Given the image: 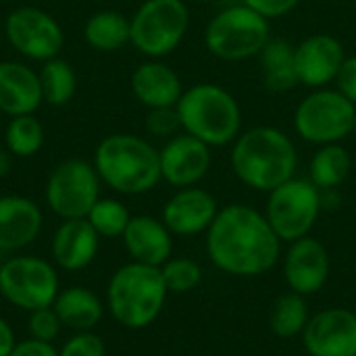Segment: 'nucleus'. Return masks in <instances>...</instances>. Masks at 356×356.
Wrapping results in <instances>:
<instances>
[{
    "mask_svg": "<svg viewBox=\"0 0 356 356\" xmlns=\"http://www.w3.org/2000/svg\"><path fill=\"white\" fill-rule=\"evenodd\" d=\"M207 257L225 275L261 277L282 261V240L263 211L250 204H227L219 209L207 229Z\"/></svg>",
    "mask_w": 356,
    "mask_h": 356,
    "instance_id": "nucleus-1",
    "label": "nucleus"
},
{
    "mask_svg": "<svg viewBox=\"0 0 356 356\" xmlns=\"http://www.w3.org/2000/svg\"><path fill=\"white\" fill-rule=\"evenodd\" d=\"M229 167L242 186L269 194L277 186L296 177L298 150L284 129L257 125L234 140Z\"/></svg>",
    "mask_w": 356,
    "mask_h": 356,
    "instance_id": "nucleus-2",
    "label": "nucleus"
},
{
    "mask_svg": "<svg viewBox=\"0 0 356 356\" xmlns=\"http://www.w3.org/2000/svg\"><path fill=\"white\" fill-rule=\"evenodd\" d=\"M92 165L100 181L121 196L148 194L163 181L159 148L136 134L121 131L102 138Z\"/></svg>",
    "mask_w": 356,
    "mask_h": 356,
    "instance_id": "nucleus-3",
    "label": "nucleus"
},
{
    "mask_svg": "<svg viewBox=\"0 0 356 356\" xmlns=\"http://www.w3.org/2000/svg\"><path fill=\"white\" fill-rule=\"evenodd\" d=\"M169 290L161 267L129 261L121 265L106 284L104 307L125 330H146L163 313Z\"/></svg>",
    "mask_w": 356,
    "mask_h": 356,
    "instance_id": "nucleus-4",
    "label": "nucleus"
},
{
    "mask_svg": "<svg viewBox=\"0 0 356 356\" xmlns=\"http://www.w3.org/2000/svg\"><path fill=\"white\" fill-rule=\"evenodd\" d=\"M181 131L211 148L234 144L242 134V108L236 96L219 83L202 81L184 90L177 102Z\"/></svg>",
    "mask_w": 356,
    "mask_h": 356,
    "instance_id": "nucleus-5",
    "label": "nucleus"
},
{
    "mask_svg": "<svg viewBox=\"0 0 356 356\" xmlns=\"http://www.w3.org/2000/svg\"><path fill=\"white\" fill-rule=\"evenodd\" d=\"M271 40L269 19L244 2L219 10L204 29L207 50L225 63L248 60L261 54Z\"/></svg>",
    "mask_w": 356,
    "mask_h": 356,
    "instance_id": "nucleus-6",
    "label": "nucleus"
},
{
    "mask_svg": "<svg viewBox=\"0 0 356 356\" xmlns=\"http://www.w3.org/2000/svg\"><path fill=\"white\" fill-rule=\"evenodd\" d=\"M190 29L186 0H144L129 17V44L146 58H165Z\"/></svg>",
    "mask_w": 356,
    "mask_h": 356,
    "instance_id": "nucleus-7",
    "label": "nucleus"
},
{
    "mask_svg": "<svg viewBox=\"0 0 356 356\" xmlns=\"http://www.w3.org/2000/svg\"><path fill=\"white\" fill-rule=\"evenodd\" d=\"M356 106L336 88H317L294 111V131L309 144H338L355 134Z\"/></svg>",
    "mask_w": 356,
    "mask_h": 356,
    "instance_id": "nucleus-8",
    "label": "nucleus"
},
{
    "mask_svg": "<svg viewBox=\"0 0 356 356\" xmlns=\"http://www.w3.org/2000/svg\"><path fill=\"white\" fill-rule=\"evenodd\" d=\"M323 211L321 190L305 177H292L267 194L265 217L282 242L311 236Z\"/></svg>",
    "mask_w": 356,
    "mask_h": 356,
    "instance_id": "nucleus-9",
    "label": "nucleus"
},
{
    "mask_svg": "<svg viewBox=\"0 0 356 356\" xmlns=\"http://www.w3.org/2000/svg\"><path fill=\"white\" fill-rule=\"evenodd\" d=\"M60 292L56 265L33 254H13L0 267V296L15 309L31 313L52 307Z\"/></svg>",
    "mask_w": 356,
    "mask_h": 356,
    "instance_id": "nucleus-10",
    "label": "nucleus"
},
{
    "mask_svg": "<svg viewBox=\"0 0 356 356\" xmlns=\"http://www.w3.org/2000/svg\"><path fill=\"white\" fill-rule=\"evenodd\" d=\"M100 177L86 159L58 163L46 179L44 198L48 209L60 219H86L100 198Z\"/></svg>",
    "mask_w": 356,
    "mask_h": 356,
    "instance_id": "nucleus-11",
    "label": "nucleus"
},
{
    "mask_svg": "<svg viewBox=\"0 0 356 356\" xmlns=\"http://www.w3.org/2000/svg\"><path fill=\"white\" fill-rule=\"evenodd\" d=\"M2 33L21 56L35 63L56 58L65 46L60 23L38 6H19L10 10L4 19Z\"/></svg>",
    "mask_w": 356,
    "mask_h": 356,
    "instance_id": "nucleus-12",
    "label": "nucleus"
},
{
    "mask_svg": "<svg viewBox=\"0 0 356 356\" xmlns=\"http://www.w3.org/2000/svg\"><path fill=\"white\" fill-rule=\"evenodd\" d=\"M282 273L290 292L307 298L321 292L332 273V259L325 244L313 236L290 242L286 252H282Z\"/></svg>",
    "mask_w": 356,
    "mask_h": 356,
    "instance_id": "nucleus-13",
    "label": "nucleus"
},
{
    "mask_svg": "<svg viewBox=\"0 0 356 356\" xmlns=\"http://www.w3.org/2000/svg\"><path fill=\"white\" fill-rule=\"evenodd\" d=\"M300 340L309 356H356L355 309L327 307L311 315Z\"/></svg>",
    "mask_w": 356,
    "mask_h": 356,
    "instance_id": "nucleus-14",
    "label": "nucleus"
},
{
    "mask_svg": "<svg viewBox=\"0 0 356 356\" xmlns=\"http://www.w3.org/2000/svg\"><path fill=\"white\" fill-rule=\"evenodd\" d=\"M159 159L163 181L175 190L198 186L213 165L211 146L186 131L165 140L163 148H159Z\"/></svg>",
    "mask_w": 356,
    "mask_h": 356,
    "instance_id": "nucleus-15",
    "label": "nucleus"
},
{
    "mask_svg": "<svg viewBox=\"0 0 356 356\" xmlns=\"http://www.w3.org/2000/svg\"><path fill=\"white\" fill-rule=\"evenodd\" d=\"M217 213V198L200 186H190L175 190V194L163 204L161 221L173 236L194 238L207 234Z\"/></svg>",
    "mask_w": 356,
    "mask_h": 356,
    "instance_id": "nucleus-16",
    "label": "nucleus"
},
{
    "mask_svg": "<svg viewBox=\"0 0 356 356\" xmlns=\"http://www.w3.org/2000/svg\"><path fill=\"white\" fill-rule=\"evenodd\" d=\"M298 83L317 90L336 81L342 63L346 60L344 44L332 33H313L294 46Z\"/></svg>",
    "mask_w": 356,
    "mask_h": 356,
    "instance_id": "nucleus-17",
    "label": "nucleus"
},
{
    "mask_svg": "<svg viewBox=\"0 0 356 356\" xmlns=\"http://www.w3.org/2000/svg\"><path fill=\"white\" fill-rule=\"evenodd\" d=\"M44 227L42 209L27 196H0V252L17 254L31 246Z\"/></svg>",
    "mask_w": 356,
    "mask_h": 356,
    "instance_id": "nucleus-18",
    "label": "nucleus"
},
{
    "mask_svg": "<svg viewBox=\"0 0 356 356\" xmlns=\"http://www.w3.org/2000/svg\"><path fill=\"white\" fill-rule=\"evenodd\" d=\"M100 250V236L88 219H65L52 234L50 254L52 263L63 271L88 269Z\"/></svg>",
    "mask_w": 356,
    "mask_h": 356,
    "instance_id": "nucleus-19",
    "label": "nucleus"
},
{
    "mask_svg": "<svg viewBox=\"0 0 356 356\" xmlns=\"http://www.w3.org/2000/svg\"><path fill=\"white\" fill-rule=\"evenodd\" d=\"M131 94L146 108L177 106L184 86L181 77L173 67L163 63V58H146L140 63L129 79Z\"/></svg>",
    "mask_w": 356,
    "mask_h": 356,
    "instance_id": "nucleus-20",
    "label": "nucleus"
},
{
    "mask_svg": "<svg viewBox=\"0 0 356 356\" xmlns=\"http://www.w3.org/2000/svg\"><path fill=\"white\" fill-rule=\"evenodd\" d=\"M44 104L40 75L21 60H0V113L33 115Z\"/></svg>",
    "mask_w": 356,
    "mask_h": 356,
    "instance_id": "nucleus-21",
    "label": "nucleus"
},
{
    "mask_svg": "<svg viewBox=\"0 0 356 356\" xmlns=\"http://www.w3.org/2000/svg\"><path fill=\"white\" fill-rule=\"evenodd\" d=\"M173 238L175 236L167 229V225L150 215L131 217L121 236L129 259L150 267H163L173 257Z\"/></svg>",
    "mask_w": 356,
    "mask_h": 356,
    "instance_id": "nucleus-22",
    "label": "nucleus"
},
{
    "mask_svg": "<svg viewBox=\"0 0 356 356\" xmlns=\"http://www.w3.org/2000/svg\"><path fill=\"white\" fill-rule=\"evenodd\" d=\"M52 309L56 311L63 327L73 332H94L106 311L98 294L83 286L60 288L52 302Z\"/></svg>",
    "mask_w": 356,
    "mask_h": 356,
    "instance_id": "nucleus-23",
    "label": "nucleus"
},
{
    "mask_svg": "<svg viewBox=\"0 0 356 356\" xmlns=\"http://www.w3.org/2000/svg\"><path fill=\"white\" fill-rule=\"evenodd\" d=\"M263 83L269 92L284 94L294 90L298 83L294 46L282 38H271L259 54Z\"/></svg>",
    "mask_w": 356,
    "mask_h": 356,
    "instance_id": "nucleus-24",
    "label": "nucleus"
},
{
    "mask_svg": "<svg viewBox=\"0 0 356 356\" xmlns=\"http://www.w3.org/2000/svg\"><path fill=\"white\" fill-rule=\"evenodd\" d=\"M353 171V156L350 152L338 144H325L315 150L309 163V179L321 190H338Z\"/></svg>",
    "mask_w": 356,
    "mask_h": 356,
    "instance_id": "nucleus-25",
    "label": "nucleus"
},
{
    "mask_svg": "<svg viewBox=\"0 0 356 356\" xmlns=\"http://www.w3.org/2000/svg\"><path fill=\"white\" fill-rule=\"evenodd\" d=\"M83 38L92 50L117 52L129 44V17L119 10H98L88 17Z\"/></svg>",
    "mask_w": 356,
    "mask_h": 356,
    "instance_id": "nucleus-26",
    "label": "nucleus"
},
{
    "mask_svg": "<svg viewBox=\"0 0 356 356\" xmlns=\"http://www.w3.org/2000/svg\"><path fill=\"white\" fill-rule=\"evenodd\" d=\"M311 315L313 313H311L307 296H300L288 290L273 300L271 313H269V327L277 338H284V340L298 338L302 336Z\"/></svg>",
    "mask_w": 356,
    "mask_h": 356,
    "instance_id": "nucleus-27",
    "label": "nucleus"
},
{
    "mask_svg": "<svg viewBox=\"0 0 356 356\" xmlns=\"http://www.w3.org/2000/svg\"><path fill=\"white\" fill-rule=\"evenodd\" d=\"M42 96L44 102L50 106H65L73 100L77 92V73L71 67L69 60L56 56L46 63H42V69L38 71Z\"/></svg>",
    "mask_w": 356,
    "mask_h": 356,
    "instance_id": "nucleus-28",
    "label": "nucleus"
},
{
    "mask_svg": "<svg viewBox=\"0 0 356 356\" xmlns=\"http://www.w3.org/2000/svg\"><path fill=\"white\" fill-rule=\"evenodd\" d=\"M46 140L44 125L33 115L10 117L4 127V146L15 159L35 156Z\"/></svg>",
    "mask_w": 356,
    "mask_h": 356,
    "instance_id": "nucleus-29",
    "label": "nucleus"
},
{
    "mask_svg": "<svg viewBox=\"0 0 356 356\" xmlns=\"http://www.w3.org/2000/svg\"><path fill=\"white\" fill-rule=\"evenodd\" d=\"M131 217L125 202L117 198H98L86 219L100 238H121Z\"/></svg>",
    "mask_w": 356,
    "mask_h": 356,
    "instance_id": "nucleus-30",
    "label": "nucleus"
},
{
    "mask_svg": "<svg viewBox=\"0 0 356 356\" xmlns=\"http://www.w3.org/2000/svg\"><path fill=\"white\" fill-rule=\"evenodd\" d=\"M161 275L169 294H188L202 282V267L188 257H171L163 267Z\"/></svg>",
    "mask_w": 356,
    "mask_h": 356,
    "instance_id": "nucleus-31",
    "label": "nucleus"
},
{
    "mask_svg": "<svg viewBox=\"0 0 356 356\" xmlns=\"http://www.w3.org/2000/svg\"><path fill=\"white\" fill-rule=\"evenodd\" d=\"M27 332H29V338H33V340L54 344V340L63 332V323H60V319L52 307H44V309H35L29 313Z\"/></svg>",
    "mask_w": 356,
    "mask_h": 356,
    "instance_id": "nucleus-32",
    "label": "nucleus"
},
{
    "mask_svg": "<svg viewBox=\"0 0 356 356\" xmlns=\"http://www.w3.org/2000/svg\"><path fill=\"white\" fill-rule=\"evenodd\" d=\"M144 127L150 136L169 140L177 134H181V121L175 106H163V108H148Z\"/></svg>",
    "mask_w": 356,
    "mask_h": 356,
    "instance_id": "nucleus-33",
    "label": "nucleus"
},
{
    "mask_svg": "<svg viewBox=\"0 0 356 356\" xmlns=\"http://www.w3.org/2000/svg\"><path fill=\"white\" fill-rule=\"evenodd\" d=\"M58 356H106V346L94 332H75L58 348Z\"/></svg>",
    "mask_w": 356,
    "mask_h": 356,
    "instance_id": "nucleus-34",
    "label": "nucleus"
},
{
    "mask_svg": "<svg viewBox=\"0 0 356 356\" xmlns=\"http://www.w3.org/2000/svg\"><path fill=\"white\" fill-rule=\"evenodd\" d=\"M240 2H244L246 6L254 8L257 13H261L269 21L286 17L288 13H292L300 4V0H240Z\"/></svg>",
    "mask_w": 356,
    "mask_h": 356,
    "instance_id": "nucleus-35",
    "label": "nucleus"
},
{
    "mask_svg": "<svg viewBox=\"0 0 356 356\" xmlns=\"http://www.w3.org/2000/svg\"><path fill=\"white\" fill-rule=\"evenodd\" d=\"M334 88L356 106V56H346V60L338 71Z\"/></svg>",
    "mask_w": 356,
    "mask_h": 356,
    "instance_id": "nucleus-36",
    "label": "nucleus"
},
{
    "mask_svg": "<svg viewBox=\"0 0 356 356\" xmlns=\"http://www.w3.org/2000/svg\"><path fill=\"white\" fill-rule=\"evenodd\" d=\"M8 356H58V348L52 342H42V340H17Z\"/></svg>",
    "mask_w": 356,
    "mask_h": 356,
    "instance_id": "nucleus-37",
    "label": "nucleus"
},
{
    "mask_svg": "<svg viewBox=\"0 0 356 356\" xmlns=\"http://www.w3.org/2000/svg\"><path fill=\"white\" fill-rule=\"evenodd\" d=\"M15 344H17L15 330L10 327V323L4 317H0V356L10 355Z\"/></svg>",
    "mask_w": 356,
    "mask_h": 356,
    "instance_id": "nucleus-38",
    "label": "nucleus"
},
{
    "mask_svg": "<svg viewBox=\"0 0 356 356\" xmlns=\"http://www.w3.org/2000/svg\"><path fill=\"white\" fill-rule=\"evenodd\" d=\"M13 159H15V156L6 150V146L0 144V179L6 177V175L10 173V169H13Z\"/></svg>",
    "mask_w": 356,
    "mask_h": 356,
    "instance_id": "nucleus-39",
    "label": "nucleus"
},
{
    "mask_svg": "<svg viewBox=\"0 0 356 356\" xmlns=\"http://www.w3.org/2000/svg\"><path fill=\"white\" fill-rule=\"evenodd\" d=\"M186 2H196V4H209V2H219V0H186Z\"/></svg>",
    "mask_w": 356,
    "mask_h": 356,
    "instance_id": "nucleus-40",
    "label": "nucleus"
},
{
    "mask_svg": "<svg viewBox=\"0 0 356 356\" xmlns=\"http://www.w3.org/2000/svg\"><path fill=\"white\" fill-rule=\"evenodd\" d=\"M2 263H4V252H0V267H2Z\"/></svg>",
    "mask_w": 356,
    "mask_h": 356,
    "instance_id": "nucleus-41",
    "label": "nucleus"
},
{
    "mask_svg": "<svg viewBox=\"0 0 356 356\" xmlns=\"http://www.w3.org/2000/svg\"><path fill=\"white\" fill-rule=\"evenodd\" d=\"M0 121H2V113H0Z\"/></svg>",
    "mask_w": 356,
    "mask_h": 356,
    "instance_id": "nucleus-42",
    "label": "nucleus"
},
{
    "mask_svg": "<svg viewBox=\"0 0 356 356\" xmlns=\"http://www.w3.org/2000/svg\"><path fill=\"white\" fill-rule=\"evenodd\" d=\"M355 134H356V123H355Z\"/></svg>",
    "mask_w": 356,
    "mask_h": 356,
    "instance_id": "nucleus-43",
    "label": "nucleus"
},
{
    "mask_svg": "<svg viewBox=\"0 0 356 356\" xmlns=\"http://www.w3.org/2000/svg\"><path fill=\"white\" fill-rule=\"evenodd\" d=\"M355 313H356V307H355Z\"/></svg>",
    "mask_w": 356,
    "mask_h": 356,
    "instance_id": "nucleus-44",
    "label": "nucleus"
},
{
    "mask_svg": "<svg viewBox=\"0 0 356 356\" xmlns=\"http://www.w3.org/2000/svg\"><path fill=\"white\" fill-rule=\"evenodd\" d=\"M0 33H2V31H0Z\"/></svg>",
    "mask_w": 356,
    "mask_h": 356,
    "instance_id": "nucleus-45",
    "label": "nucleus"
}]
</instances>
